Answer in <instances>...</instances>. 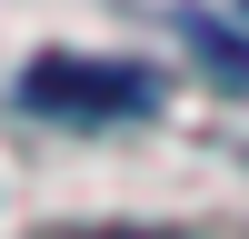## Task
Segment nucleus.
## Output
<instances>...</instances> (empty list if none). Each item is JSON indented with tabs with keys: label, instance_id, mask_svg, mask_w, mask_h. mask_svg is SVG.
<instances>
[{
	"label": "nucleus",
	"instance_id": "7ed1b4c3",
	"mask_svg": "<svg viewBox=\"0 0 249 239\" xmlns=\"http://www.w3.org/2000/svg\"><path fill=\"white\" fill-rule=\"evenodd\" d=\"M40 239H179V229H110L100 219V229H40Z\"/></svg>",
	"mask_w": 249,
	"mask_h": 239
},
{
	"label": "nucleus",
	"instance_id": "f257e3e1",
	"mask_svg": "<svg viewBox=\"0 0 249 239\" xmlns=\"http://www.w3.org/2000/svg\"><path fill=\"white\" fill-rule=\"evenodd\" d=\"M10 100L30 120H60V130H120V120L160 110V70L150 60H100V50H40Z\"/></svg>",
	"mask_w": 249,
	"mask_h": 239
},
{
	"label": "nucleus",
	"instance_id": "f03ea898",
	"mask_svg": "<svg viewBox=\"0 0 249 239\" xmlns=\"http://www.w3.org/2000/svg\"><path fill=\"white\" fill-rule=\"evenodd\" d=\"M199 50H210V80H230V90H249V50L230 30H199Z\"/></svg>",
	"mask_w": 249,
	"mask_h": 239
}]
</instances>
